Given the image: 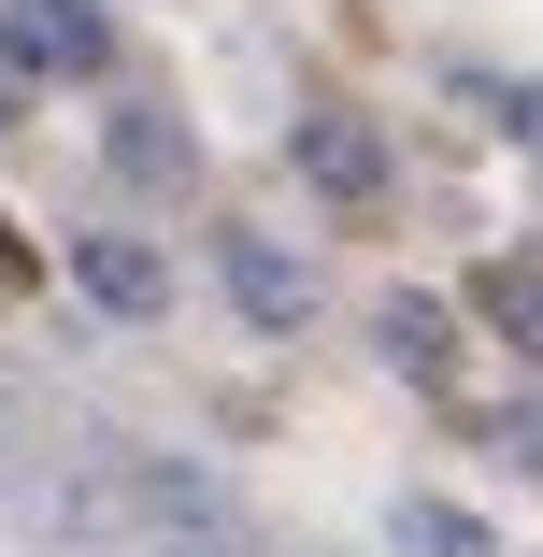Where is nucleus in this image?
<instances>
[{
	"instance_id": "obj_1",
	"label": "nucleus",
	"mask_w": 543,
	"mask_h": 557,
	"mask_svg": "<svg viewBox=\"0 0 543 557\" xmlns=\"http://www.w3.org/2000/svg\"><path fill=\"white\" fill-rule=\"evenodd\" d=\"M214 272H230V300H244V329H300V314H314V286H300V258H286V244H258V230H230V244H214Z\"/></svg>"
},
{
	"instance_id": "obj_2",
	"label": "nucleus",
	"mask_w": 543,
	"mask_h": 557,
	"mask_svg": "<svg viewBox=\"0 0 543 557\" xmlns=\"http://www.w3.org/2000/svg\"><path fill=\"white\" fill-rule=\"evenodd\" d=\"M300 172L330 186V200H372V186H386V144H372L358 115H300Z\"/></svg>"
},
{
	"instance_id": "obj_3",
	"label": "nucleus",
	"mask_w": 543,
	"mask_h": 557,
	"mask_svg": "<svg viewBox=\"0 0 543 557\" xmlns=\"http://www.w3.org/2000/svg\"><path fill=\"white\" fill-rule=\"evenodd\" d=\"M72 286H86L100 314H158V300H172V272H158L144 244H72Z\"/></svg>"
},
{
	"instance_id": "obj_4",
	"label": "nucleus",
	"mask_w": 543,
	"mask_h": 557,
	"mask_svg": "<svg viewBox=\"0 0 543 557\" xmlns=\"http://www.w3.org/2000/svg\"><path fill=\"white\" fill-rule=\"evenodd\" d=\"M372 344H386V372H415V386H444V358H458V329H444V300H415V286H400V300L372 314Z\"/></svg>"
},
{
	"instance_id": "obj_5",
	"label": "nucleus",
	"mask_w": 543,
	"mask_h": 557,
	"mask_svg": "<svg viewBox=\"0 0 543 557\" xmlns=\"http://www.w3.org/2000/svg\"><path fill=\"white\" fill-rule=\"evenodd\" d=\"M386 543H400V557H501L472 500H400V515H386Z\"/></svg>"
},
{
	"instance_id": "obj_6",
	"label": "nucleus",
	"mask_w": 543,
	"mask_h": 557,
	"mask_svg": "<svg viewBox=\"0 0 543 557\" xmlns=\"http://www.w3.org/2000/svg\"><path fill=\"white\" fill-rule=\"evenodd\" d=\"M29 58H58V72H100L115 44H100V0H29V29H15Z\"/></svg>"
},
{
	"instance_id": "obj_7",
	"label": "nucleus",
	"mask_w": 543,
	"mask_h": 557,
	"mask_svg": "<svg viewBox=\"0 0 543 557\" xmlns=\"http://www.w3.org/2000/svg\"><path fill=\"white\" fill-rule=\"evenodd\" d=\"M486 314H501V329H515V344L543 358V272H529V258H501V272H486Z\"/></svg>"
},
{
	"instance_id": "obj_8",
	"label": "nucleus",
	"mask_w": 543,
	"mask_h": 557,
	"mask_svg": "<svg viewBox=\"0 0 543 557\" xmlns=\"http://www.w3.org/2000/svg\"><path fill=\"white\" fill-rule=\"evenodd\" d=\"M486 443H501V472H529V486H543V400H515Z\"/></svg>"
},
{
	"instance_id": "obj_9",
	"label": "nucleus",
	"mask_w": 543,
	"mask_h": 557,
	"mask_svg": "<svg viewBox=\"0 0 543 557\" xmlns=\"http://www.w3.org/2000/svg\"><path fill=\"white\" fill-rule=\"evenodd\" d=\"M501 129H515V144L543 158V86H501Z\"/></svg>"
},
{
	"instance_id": "obj_10",
	"label": "nucleus",
	"mask_w": 543,
	"mask_h": 557,
	"mask_svg": "<svg viewBox=\"0 0 543 557\" xmlns=\"http://www.w3.org/2000/svg\"><path fill=\"white\" fill-rule=\"evenodd\" d=\"M29 115V44H0V129Z\"/></svg>"
}]
</instances>
